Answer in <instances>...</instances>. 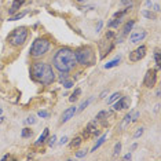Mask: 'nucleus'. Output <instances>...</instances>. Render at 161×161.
<instances>
[{
    "label": "nucleus",
    "mask_w": 161,
    "mask_h": 161,
    "mask_svg": "<svg viewBox=\"0 0 161 161\" xmlns=\"http://www.w3.org/2000/svg\"><path fill=\"white\" fill-rule=\"evenodd\" d=\"M127 108H130V98L127 97H123L120 101H117L114 103V106H113L114 110H121V109H127Z\"/></svg>",
    "instance_id": "obj_8"
},
{
    "label": "nucleus",
    "mask_w": 161,
    "mask_h": 161,
    "mask_svg": "<svg viewBox=\"0 0 161 161\" xmlns=\"http://www.w3.org/2000/svg\"><path fill=\"white\" fill-rule=\"evenodd\" d=\"M50 114H48V112H44V110H40L39 112V117H43V119H47Z\"/></svg>",
    "instance_id": "obj_29"
},
{
    "label": "nucleus",
    "mask_w": 161,
    "mask_h": 161,
    "mask_svg": "<svg viewBox=\"0 0 161 161\" xmlns=\"http://www.w3.org/2000/svg\"><path fill=\"white\" fill-rule=\"evenodd\" d=\"M154 10H156V11H160V6H158V4H156V6H154Z\"/></svg>",
    "instance_id": "obj_39"
},
{
    "label": "nucleus",
    "mask_w": 161,
    "mask_h": 161,
    "mask_svg": "<svg viewBox=\"0 0 161 161\" xmlns=\"http://www.w3.org/2000/svg\"><path fill=\"white\" fill-rule=\"evenodd\" d=\"M77 1H84V0H77Z\"/></svg>",
    "instance_id": "obj_43"
},
{
    "label": "nucleus",
    "mask_w": 161,
    "mask_h": 161,
    "mask_svg": "<svg viewBox=\"0 0 161 161\" xmlns=\"http://www.w3.org/2000/svg\"><path fill=\"white\" fill-rule=\"evenodd\" d=\"M22 136L23 138H30V136H32V131H30L29 128H23L22 130Z\"/></svg>",
    "instance_id": "obj_24"
},
{
    "label": "nucleus",
    "mask_w": 161,
    "mask_h": 161,
    "mask_svg": "<svg viewBox=\"0 0 161 161\" xmlns=\"http://www.w3.org/2000/svg\"><path fill=\"white\" fill-rule=\"evenodd\" d=\"M121 150V143H116V146H114V151H113V157H116L117 154L120 153Z\"/></svg>",
    "instance_id": "obj_26"
},
{
    "label": "nucleus",
    "mask_w": 161,
    "mask_h": 161,
    "mask_svg": "<svg viewBox=\"0 0 161 161\" xmlns=\"http://www.w3.org/2000/svg\"><path fill=\"white\" fill-rule=\"evenodd\" d=\"M154 59H156V64H157V66H160V65H161V58H160V51H156V54H154Z\"/></svg>",
    "instance_id": "obj_27"
},
{
    "label": "nucleus",
    "mask_w": 161,
    "mask_h": 161,
    "mask_svg": "<svg viewBox=\"0 0 161 161\" xmlns=\"http://www.w3.org/2000/svg\"><path fill=\"white\" fill-rule=\"evenodd\" d=\"M1 112H3V110H1V108H0V114H1Z\"/></svg>",
    "instance_id": "obj_42"
},
{
    "label": "nucleus",
    "mask_w": 161,
    "mask_h": 161,
    "mask_svg": "<svg viewBox=\"0 0 161 161\" xmlns=\"http://www.w3.org/2000/svg\"><path fill=\"white\" fill-rule=\"evenodd\" d=\"M145 55H146V45H141V47H138L135 51H132V53L130 54V61H131V62H138V61H141Z\"/></svg>",
    "instance_id": "obj_7"
},
{
    "label": "nucleus",
    "mask_w": 161,
    "mask_h": 161,
    "mask_svg": "<svg viewBox=\"0 0 161 161\" xmlns=\"http://www.w3.org/2000/svg\"><path fill=\"white\" fill-rule=\"evenodd\" d=\"M26 123L28 124H34V123H36V119H34L33 116H30V117H28V119H26Z\"/></svg>",
    "instance_id": "obj_33"
},
{
    "label": "nucleus",
    "mask_w": 161,
    "mask_h": 161,
    "mask_svg": "<svg viewBox=\"0 0 161 161\" xmlns=\"http://www.w3.org/2000/svg\"><path fill=\"white\" fill-rule=\"evenodd\" d=\"M106 114H108V112H106V110H102V112H101V113H99V114H98V116H97V119H98V120H101L102 117H105Z\"/></svg>",
    "instance_id": "obj_34"
},
{
    "label": "nucleus",
    "mask_w": 161,
    "mask_h": 161,
    "mask_svg": "<svg viewBox=\"0 0 161 161\" xmlns=\"http://www.w3.org/2000/svg\"><path fill=\"white\" fill-rule=\"evenodd\" d=\"M66 143H67V136H64V138L59 141V145H62V146H64V145H66Z\"/></svg>",
    "instance_id": "obj_35"
},
{
    "label": "nucleus",
    "mask_w": 161,
    "mask_h": 161,
    "mask_svg": "<svg viewBox=\"0 0 161 161\" xmlns=\"http://www.w3.org/2000/svg\"><path fill=\"white\" fill-rule=\"evenodd\" d=\"M120 23H121V19H120V18H119V19L114 18L113 21H110V22L108 23V26H109V28H117L119 25H120Z\"/></svg>",
    "instance_id": "obj_19"
},
{
    "label": "nucleus",
    "mask_w": 161,
    "mask_h": 161,
    "mask_svg": "<svg viewBox=\"0 0 161 161\" xmlns=\"http://www.w3.org/2000/svg\"><path fill=\"white\" fill-rule=\"evenodd\" d=\"M76 112H77V109H76L75 106H72V108L66 109V110L64 112V114H62V123H66L67 120H70L72 117L75 116Z\"/></svg>",
    "instance_id": "obj_10"
},
{
    "label": "nucleus",
    "mask_w": 161,
    "mask_h": 161,
    "mask_svg": "<svg viewBox=\"0 0 161 161\" xmlns=\"http://www.w3.org/2000/svg\"><path fill=\"white\" fill-rule=\"evenodd\" d=\"M146 37V32L145 30H138V32H134V33L130 36V41L131 43H138V41L143 40Z\"/></svg>",
    "instance_id": "obj_9"
},
{
    "label": "nucleus",
    "mask_w": 161,
    "mask_h": 161,
    "mask_svg": "<svg viewBox=\"0 0 161 161\" xmlns=\"http://www.w3.org/2000/svg\"><path fill=\"white\" fill-rule=\"evenodd\" d=\"M77 64L76 54L70 48H61L54 56V66L59 72H69Z\"/></svg>",
    "instance_id": "obj_1"
},
{
    "label": "nucleus",
    "mask_w": 161,
    "mask_h": 161,
    "mask_svg": "<svg viewBox=\"0 0 161 161\" xmlns=\"http://www.w3.org/2000/svg\"><path fill=\"white\" fill-rule=\"evenodd\" d=\"M132 26H134V21H128V22L125 23V26H124V30H123V36H127V34L130 33V30L132 29Z\"/></svg>",
    "instance_id": "obj_15"
},
{
    "label": "nucleus",
    "mask_w": 161,
    "mask_h": 161,
    "mask_svg": "<svg viewBox=\"0 0 161 161\" xmlns=\"http://www.w3.org/2000/svg\"><path fill=\"white\" fill-rule=\"evenodd\" d=\"M76 59L81 65H90L94 59V54L91 48H81L76 53Z\"/></svg>",
    "instance_id": "obj_5"
},
{
    "label": "nucleus",
    "mask_w": 161,
    "mask_h": 161,
    "mask_svg": "<svg viewBox=\"0 0 161 161\" xmlns=\"http://www.w3.org/2000/svg\"><path fill=\"white\" fill-rule=\"evenodd\" d=\"M130 123H132V120H131V113L130 114H127V116L124 117V120H123V123L120 124V128L121 130H125V128L130 125Z\"/></svg>",
    "instance_id": "obj_13"
},
{
    "label": "nucleus",
    "mask_w": 161,
    "mask_h": 161,
    "mask_svg": "<svg viewBox=\"0 0 161 161\" xmlns=\"http://www.w3.org/2000/svg\"><path fill=\"white\" fill-rule=\"evenodd\" d=\"M86 132L88 135L90 134H95V135H98V128H97V125H95V121H91L88 125H87V128H86Z\"/></svg>",
    "instance_id": "obj_12"
},
{
    "label": "nucleus",
    "mask_w": 161,
    "mask_h": 161,
    "mask_svg": "<svg viewBox=\"0 0 161 161\" xmlns=\"http://www.w3.org/2000/svg\"><path fill=\"white\" fill-rule=\"evenodd\" d=\"M142 134H143V128H138V131L134 134V138H139Z\"/></svg>",
    "instance_id": "obj_31"
},
{
    "label": "nucleus",
    "mask_w": 161,
    "mask_h": 161,
    "mask_svg": "<svg viewBox=\"0 0 161 161\" xmlns=\"http://www.w3.org/2000/svg\"><path fill=\"white\" fill-rule=\"evenodd\" d=\"M0 123H3V117H0Z\"/></svg>",
    "instance_id": "obj_40"
},
{
    "label": "nucleus",
    "mask_w": 161,
    "mask_h": 161,
    "mask_svg": "<svg viewBox=\"0 0 161 161\" xmlns=\"http://www.w3.org/2000/svg\"><path fill=\"white\" fill-rule=\"evenodd\" d=\"M119 64H120V58H116V59H113V61H110V62H108V64L105 65V67H106V69H110V67L117 66Z\"/></svg>",
    "instance_id": "obj_17"
},
{
    "label": "nucleus",
    "mask_w": 161,
    "mask_h": 161,
    "mask_svg": "<svg viewBox=\"0 0 161 161\" xmlns=\"http://www.w3.org/2000/svg\"><path fill=\"white\" fill-rule=\"evenodd\" d=\"M101 28H102V21H99V22H98V26H97V32L101 30Z\"/></svg>",
    "instance_id": "obj_36"
},
{
    "label": "nucleus",
    "mask_w": 161,
    "mask_h": 161,
    "mask_svg": "<svg viewBox=\"0 0 161 161\" xmlns=\"http://www.w3.org/2000/svg\"><path fill=\"white\" fill-rule=\"evenodd\" d=\"M72 86H73V81H70V80H64V87L65 88H70Z\"/></svg>",
    "instance_id": "obj_28"
},
{
    "label": "nucleus",
    "mask_w": 161,
    "mask_h": 161,
    "mask_svg": "<svg viewBox=\"0 0 161 161\" xmlns=\"http://www.w3.org/2000/svg\"><path fill=\"white\" fill-rule=\"evenodd\" d=\"M55 141H56V136L55 135H53V136L48 139V145L50 146H54V145H55Z\"/></svg>",
    "instance_id": "obj_30"
},
{
    "label": "nucleus",
    "mask_w": 161,
    "mask_h": 161,
    "mask_svg": "<svg viewBox=\"0 0 161 161\" xmlns=\"http://www.w3.org/2000/svg\"><path fill=\"white\" fill-rule=\"evenodd\" d=\"M91 101H92V98H90V99H87L86 102H83V103H81V106H80V108H79V112H81V110H84V109H86L87 106H88V105H90V103H91Z\"/></svg>",
    "instance_id": "obj_23"
},
{
    "label": "nucleus",
    "mask_w": 161,
    "mask_h": 161,
    "mask_svg": "<svg viewBox=\"0 0 161 161\" xmlns=\"http://www.w3.org/2000/svg\"><path fill=\"white\" fill-rule=\"evenodd\" d=\"M50 48V41L45 39H37L36 41H33V44L30 47V55L33 58H39V56L44 55Z\"/></svg>",
    "instance_id": "obj_3"
},
{
    "label": "nucleus",
    "mask_w": 161,
    "mask_h": 161,
    "mask_svg": "<svg viewBox=\"0 0 161 161\" xmlns=\"http://www.w3.org/2000/svg\"><path fill=\"white\" fill-rule=\"evenodd\" d=\"M119 98H120V94H119V92H114V94H113L112 97H110V98L108 99V103H113V102L117 101Z\"/></svg>",
    "instance_id": "obj_22"
},
{
    "label": "nucleus",
    "mask_w": 161,
    "mask_h": 161,
    "mask_svg": "<svg viewBox=\"0 0 161 161\" xmlns=\"http://www.w3.org/2000/svg\"><path fill=\"white\" fill-rule=\"evenodd\" d=\"M23 3H25V0H14V1H12L11 8H10V11H8V12H10V15H14L15 12L19 10V7H21Z\"/></svg>",
    "instance_id": "obj_11"
},
{
    "label": "nucleus",
    "mask_w": 161,
    "mask_h": 161,
    "mask_svg": "<svg viewBox=\"0 0 161 161\" xmlns=\"http://www.w3.org/2000/svg\"><path fill=\"white\" fill-rule=\"evenodd\" d=\"M32 75L33 79L37 80L39 83H43L45 86H48L55 80V75L53 72V67L50 64L45 62H37L32 66Z\"/></svg>",
    "instance_id": "obj_2"
},
{
    "label": "nucleus",
    "mask_w": 161,
    "mask_h": 161,
    "mask_svg": "<svg viewBox=\"0 0 161 161\" xmlns=\"http://www.w3.org/2000/svg\"><path fill=\"white\" fill-rule=\"evenodd\" d=\"M86 153H87V151H84V150H79V151L76 153V156H77L79 158H81V157H84V156H86Z\"/></svg>",
    "instance_id": "obj_32"
},
{
    "label": "nucleus",
    "mask_w": 161,
    "mask_h": 161,
    "mask_svg": "<svg viewBox=\"0 0 161 161\" xmlns=\"http://www.w3.org/2000/svg\"><path fill=\"white\" fill-rule=\"evenodd\" d=\"M130 158H131V153H128L124 156V160H130Z\"/></svg>",
    "instance_id": "obj_37"
},
{
    "label": "nucleus",
    "mask_w": 161,
    "mask_h": 161,
    "mask_svg": "<svg viewBox=\"0 0 161 161\" xmlns=\"http://www.w3.org/2000/svg\"><path fill=\"white\" fill-rule=\"evenodd\" d=\"M156 80H157V70L156 69H149L145 76V80H143V84L146 87H154L156 84Z\"/></svg>",
    "instance_id": "obj_6"
},
{
    "label": "nucleus",
    "mask_w": 161,
    "mask_h": 161,
    "mask_svg": "<svg viewBox=\"0 0 161 161\" xmlns=\"http://www.w3.org/2000/svg\"><path fill=\"white\" fill-rule=\"evenodd\" d=\"M106 94H108V91H103V92L101 94V98H105V97H106Z\"/></svg>",
    "instance_id": "obj_38"
},
{
    "label": "nucleus",
    "mask_w": 161,
    "mask_h": 161,
    "mask_svg": "<svg viewBox=\"0 0 161 161\" xmlns=\"http://www.w3.org/2000/svg\"><path fill=\"white\" fill-rule=\"evenodd\" d=\"M25 15H26V11H25V12H21V14H17V15H12V17H11L10 19H8V21H17V19L23 18Z\"/></svg>",
    "instance_id": "obj_20"
},
{
    "label": "nucleus",
    "mask_w": 161,
    "mask_h": 161,
    "mask_svg": "<svg viewBox=\"0 0 161 161\" xmlns=\"http://www.w3.org/2000/svg\"><path fill=\"white\" fill-rule=\"evenodd\" d=\"M47 136H48V128H45V130H44V132H43V134L40 135V138H39L37 141H36V146H39V145H41V143L44 142V139L47 138Z\"/></svg>",
    "instance_id": "obj_14"
},
{
    "label": "nucleus",
    "mask_w": 161,
    "mask_h": 161,
    "mask_svg": "<svg viewBox=\"0 0 161 161\" xmlns=\"http://www.w3.org/2000/svg\"><path fill=\"white\" fill-rule=\"evenodd\" d=\"M28 37V30L26 28H17V29L10 34V37H8V41L11 43L12 45H21L23 44V41L26 40Z\"/></svg>",
    "instance_id": "obj_4"
},
{
    "label": "nucleus",
    "mask_w": 161,
    "mask_h": 161,
    "mask_svg": "<svg viewBox=\"0 0 161 161\" xmlns=\"http://www.w3.org/2000/svg\"><path fill=\"white\" fill-rule=\"evenodd\" d=\"M121 1H123V3H125V1H128V0H121Z\"/></svg>",
    "instance_id": "obj_41"
},
{
    "label": "nucleus",
    "mask_w": 161,
    "mask_h": 161,
    "mask_svg": "<svg viewBox=\"0 0 161 161\" xmlns=\"http://www.w3.org/2000/svg\"><path fill=\"white\" fill-rule=\"evenodd\" d=\"M80 145H81V138H80V136L79 138H76V139H73V142L70 143L72 147H79Z\"/></svg>",
    "instance_id": "obj_21"
},
{
    "label": "nucleus",
    "mask_w": 161,
    "mask_h": 161,
    "mask_svg": "<svg viewBox=\"0 0 161 161\" xmlns=\"http://www.w3.org/2000/svg\"><path fill=\"white\" fill-rule=\"evenodd\" d=\"M106 136H108V135H106V134H103V135H102V136H101V138L98 139V142H97V143H95V146H94V147H92V151H95V150H97V149H98V147L101 146L102 143L105 142V139H106Z\"/></svg>",
    "instance_id": "obj_16"
},
{
    "label": "nucleus",
    "mask_w": 161,
    "mask_h": 161,
    "mask_svg": "<svg viewBox=\"0 0 161 161\" xmlns=\"http://www.w3.org/2000/svg\"><path fill=\"white\" fill-rule=\"evenodd\" d=\"M80 94H81V90H80V88H77V90H76L75 92H73V94L70 95V98H69V101H70V102H75L76 99H77V98L80 97Z\"/></svg>",
    "instance_id": "obj_18"
},
{
    "label": "nucleus",
    "mask_w": 161,
    "mask_h": 161,
    "mask_svg": "<svg viewBox=\"0 0 161 161\" xmlns=\"http://www.w3.org/2000/svg\"><path fill=\"white\" fill-rule=\"evenodd\" d=\"M142 15H143V17H146V18H149V19H154V18H156L153 12L146 11V10H145V11H142Z\"/></svg>",
    "instance_id": "obj_25"
}]
</instances>
